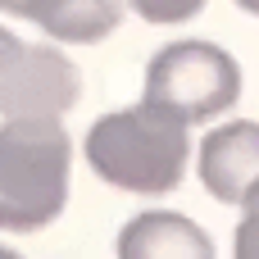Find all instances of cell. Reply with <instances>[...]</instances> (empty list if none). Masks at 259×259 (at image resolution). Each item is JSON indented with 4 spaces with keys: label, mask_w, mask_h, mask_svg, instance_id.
Instances as JSON below:
<instances>
[{
    "label": "cell",
    "mask_w": 259,
    "mask_h": 259,
    "mask_svg": "<svg viewBox=\"0 0 259 259\" xmlns=\"http://www.w3.org/2000/svg\"><path fill=\"white\" fill-rule=\"evenodd\" d=\"M82 155L96 168V178H105L109 187L132 196H164L187 178L191 137L178 114L141 100L132 109L105 114L87 132Z\"/></svg>",
    "instance_id": "1"
},
{
    "label": "cell",
    "mask_w": 259,
    "mask_h": 259,
    "mask_svg": "<svg viewBox=\"0 0 259 259\" xmlns=\"http://www.w3.org/2000/svg\"><path fill=\"white\" fill-rule=\"evenodd\" d=\"M73 141L55 114H18L0 123V228L41 232L68 205Z\"/></svg>",
    "instance_id": "2"
},
{
    "label": "cell",
    "mask_w": 259,
    "mask_h": 259,
    "mask_svg": "<svg viewBox=\"0 0 259 259\" xmlns=\"http://www.w3.org/2000/svg\"><path fill=\"white\" fill-rule=\"evenodd\" d=\"M141 100L178 114L187 127L209 123L241 100V64L214 41H168L146 64Z\"/></svg>",
    "instance_id": "3"
},
{
    "label": "cell",
    "mask_w": 259,
    "mask_h": 259,
    "mask_svg": "<svg viewBox=\"0 0 259 259\" xmlns=\"http://www.w3.org/2000/svg\"><path fill=\"white\" fill-rule=\"evenodd\" d=\"M82 96L77 64L46 41H18L0 27V118L55 114L64 118Z\"/></svg>",
    "instance_id": "4"
},
{
    "label": "cell",
    "mask_w": 259,
    "mask_h": 259,
    "mask_svg": "<svg viewBox=\"0 0 259 259\" xmlns=\"http://www.w3.org/2000/svg\"><path fill=\"white\" fill-rule=\"evenodd\" d=\"M200 182L219 205H241L259 187V123L232 118L200 141Z\"/></svg>",
    "instance_id": "5"
},
{
    "label": "cell",
    "mask_w": 259,
    "mask_h": 259,
    "mask_svg": "<svg viewBox=\"0 0 259 259\" xmlns=\"http://www.w3.org/2000/svg\"><path fill=\"white\" fill-rule=\"evenodd\" d=\"M9 14L36 23L50 41L96 46L123 23V0H14Z\"/></svg>",
    "instance_id": "6"
},
{
    "label": "cell",
    "mask_w": 259,
    "mask_h": 259,
    "mask_svg": "<svg viewBox=\"0 0 259 259\" xmlns=\"http://www.w3.org/2000/svg\"><path fill=\"white\" fill-rule=\"evenodd\" d=\"M118 255L123 259H209L214 241L182 214L168 209H146L137 214L123 237H118Z\"/></svg>",
    "instance_id": "7"
},
{
    "label": "cell",
    "mask_w": 259,
    "mask_h": 259,
    "mask_svg": "<svg viewBox=\"0 0 259 259\" xmlns=\"http://www.w3.org/2000/svg\"><path fill=\"white\" fill-rule=\"evenodd\" d=\"M146 23H159V27H178L187 18H196L205 9V0H127Z\"/></svg>",
    "instance_id": "8"
},
{
    "label": "cell",
    "mask_w": 259,
    "mask_h": 259,
    "mask_svg": "<svg viewBox=\"0 0 259 259\" xmlns=\"http://www.w3.org/2000/svg\"><path fill=\"white\" fill-rule=\"evenodd\" d=\"M237 255L259 259V187L241 200V228H237Z\"/></svg>",
    "instance_id": "9"
},
{
    "label": "cell",
    "mask_w": 259,
    "mask_h": 259,
    "mask_svg": "<svg viewBox=\"0 0 259 259\" xmlns=\"http://www.w3.org/2000/svg\"><path fill=\"white\" fill-rule=\"evenodd\" d=\"M237 5H241L246 14H255V18H259V0H237Z\"/></svg>",
    "instance_id": "10"
},
{
    "label": "cell",
    "mask_w": 259,
    "mask_h": 259,
    "mask_svg": "<svg viewBox=\"0 0 259 259\" xmlns=\"http://www.w3.org/2000/svg\"><path fill=\"white\" fill-rule=\"evenodd\" d=\"M9 5H14V0H0V14H9Z\"/></svg>",
    "instance_id": "11"
}]
</instances>
